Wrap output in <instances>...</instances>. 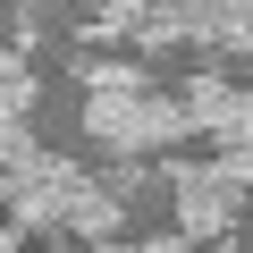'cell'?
Listing matches in <instances>:
<instances>
[{"label": "cell", "mask_w": 253, "mask_h": 253, "mask_svg": "<svg viewBox=\"0 0 253 253\" xmlns=\"http://www.w3.org/2000/svg\"><path fill=\"white\" fill-rule=\"evenodd\" d=\"M118 211H126V203H118L101 177H84L76 161H59V152H42L26 177H9V219H17V236H26V228H42V236H84V245H110Z\"/></svg>", "instance_id": "cell-1"}, {"label": "cell", "mask_w": 253, "mask_h": 253, "mask_svg": "<svg viewBox=\"0 0 253 253\" xmlns=\"http://www.w3.org/2000/svg\"><path fill=\"white\" fill-rule=\"evenodd\" d=\"M84 135L118 161H144V152H169L186 135H203L186 93H93L84 101Z\"/></svg>", "instance_id": "cell-2"}, {"label": "cell", "mask_w": 253, "mask_h": 253, "mask_svg": "<svg viewBox=\"0 0 253 253\" xmlns=\"http://www.w3.org/2000/svg\"><path fill=\"white\" fill-rule=\"evenodd\" d=\"M169 203H177V236H194V245H211V236H228L236 228V203H245V177L211 152V161H169Z\"/></svg>", "instance_id": "cell-3"}, {"label": "cell", "mask_w": 253, "mask_h": 253, "mask_svg": "<svg viewBox=\"0 0 253 253\" xmlns=\"http://www.w3.org/2000/svg\"><path fill=\"white\" fill-rule=\"evenodd\" d=\"M186 110H194V126H203V135H219V126H228V118L245 110V93H236V84H228L219 68H203V76L186 84Z\"/></svg>", "instance_id": "cell-4"}, {"label": "cell", "mask_w": 253, "mask_h": 253, "mask_svg": "<svg viewBox=\"0 0 253 253\" xmlns=\"http://www.w3.org/2000/svg\"><path fill=\"white\" fill-rule=\"evenodd\" d=\"M76 84L84 93H161L135 59H101V51H76Z\"/></svg>", "instance_id": "cell-5"}, {"label": "cell", "mask_w": 253, "mask_h": 253, "mask_svg": "<svg viewBox=\"0 0 253 253\" xmlns=\"http://www.w3.org/2000/svg\"><path fill=\"white\" fill-rule=\"evenodd\" d=\"M26 110H34V68H26V51H9V68H0V118L26 126Z\"/></svg>", "instance_id": "cell-6"}, {"label": "cell", "mask_w": 253, "mask_h": 253, "mask_svg": "<svg viewBox=\"0 0 253 253\" xmlns=\"http://www.w3.org/2000/svg\"><path fill=\"white\" fill-rule=\"evenodd\" d=\"M219 161H228V169H236V177L253 186V93H245V110H236V118L219 126Z\"/></svg>", "instance_id": "cell-7"}, {"label": "cell", "mask_w": 253, "mask_h": 253, "mask_svg": "<svg viewBox=\"0 0 253 253\" xmlns=\"http://www.w3.org/2000/svg\"><path fill=\"white\" fill-rule=\"evenodd\" d=\"M219 9V51H253V0H211Z\"/></svg>", "instance_id": "cell-8"}, {"label": "cell", "mask_w": 253, "mask_h": 253, "mask_svg": "<svg viewBox=\"0 0 253 253\" xmlns=\"http://www.w3.org/2000/svg\"><path fill=\"white\" fill-rule=\"evenodd\" d=\"M93 253H194V236H152V245H93Z\"/></svg>", "instance_id": "cell-9"}]
</instances>
